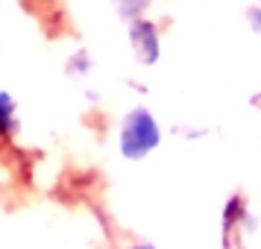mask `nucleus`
Here are the masks:
<instances>
[{
    "label": "nucleus",
    "instance_id": "f257e3e1",
    "mask_svg": "<svg viewBox=\"0 0 261 249\" xmlns=\"http://www.w3.org/2000/svg\"><path fill=\"white\" fill-rule=\"evenodd\" d=\"M159 144H162V126L155 123V118L144 106L132 108L123 118V123H120V135H118L120 155L126 161H141V158H147L153 153Z\"/></svg>",
    "mask_w": 261,
    "mask_h": 249
},
{
    "label": "nucleus",
    "instance_id": "f03ea898",
    "mask_svg": "<svg viewBox=\"0 0 261 249\" xmlns=\"http://www.w3.org/2000/svg\"><path fill=\"white\" fill-rule=\"evenodd\" d=\"M129 44L135 50V56L141 59V65H155L162 56V36H159V26L147 18H138L129 24Z\"/></svg>",
    "mask_w": 261,
    "mask_h": 249
},
{
    "label": "nucleus",
    "instance_id": "7ed1b4c3",
    "mask_svg": "<svg viewBox=\"0 0 261 249\" xmlns=\"http://www.w3.org/2000/svg\"><path fill=\"white\" fill-rule=\"evenodd\" d=\"M220 226H223V246L226 249L235 246V237L241 235V232H252V229H255V217L249 214L247 202H244L241 193H232V197L226 200Z\"/></svg>",
    "mask_w": 261,
    "mask_h": 249
},
{
    "label": "nucleus",
    "instance_id": "20e7f679",
    "mask_svg": "<svg viewBox=\"0 0 261 249\" xmlns=\"http://www.w3.org/2000/svg\"><path fill=\"white\" fill-rule=\"evenodd\" d=\"M18 129V115H15V100L9 91H0V138H12Z\"/></svg>",
    "mask_w": 261,
    "mask_h": 249
},
{
    "label": "nucleus",
    "instance_id": "39448f33",
    "mask_svg": "<svg viewBox=\"0 0 261 249\" xmlns=\"http://www.w3.org/2000/svg\"><path fill=\"white\" fill-rule=\"evenodd\" d=\"M112 3H115V9H118V15L120 18H126V21H138V18H141V12L144 9H147V3H150V0H112Z\"/></svg>",
    "mask_w": 261,
    "mask_h": 249
},
{
    "label": "nucleus",
    "instance_id": "423d86ee",
    "mask_svg": "<svg viewBox=\"0 0 261 249\" xmlns=\"http://www.w3.org/2000/svg\"><path fill=\"white\" fill-rule=\"evenodd\" d=\"M247 24H249V30L261 33V6H249L247 9Z\"/></svg>",
    "mask_w": 261,
    "mask_h": 249
},
{
    "label": "nucleus",
    "instance_id": "0eeeda50",
    "mask_svg": "<svg viewBox=\"0 0 261 249\" xmlns=\"http://www.w3.org/2000/svg\"><path fill=\"white\" fill-rule=\"evenodd\" d=\"M123 249H155L153 243H132V246H123Z\"/></svg>",
    "mask_w": 261,
    "mask_h": 249
}]
</instances>
